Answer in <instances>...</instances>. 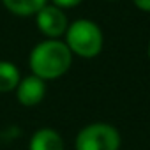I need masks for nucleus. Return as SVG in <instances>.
<instances>
[{
    "mask_svg": "<svg viewBox=\"0 0 150 150\" xmlns=\"http://www.w3.org/2000/svg\"><path fill=\"white\" fill-rule=\"evenodd\" d=\"M108 2H115V0H108Z\"/></svg>",
    "mask_w": 150,
    "mask_h": 150,
    "instance_id": "12",
    "label": "nucleus"
},
{
    "mask_svg": "<svg viewBox=\"0 0 150 150\" xmlns=\"http://www.w3.org/2000/svg\"><path fill=\"white\" fill-rule=\"evenodd\" d=\"M51 2H53V6H57L60 9H71V7L80 6L83 0H51Z\"/></svg>",
    "mask_w": 150,
    "mask_h": 150,
    "instance_id": "9",
    "label": "nucleus"
},
{
    "mask_svg": "<svg viewBox=\"0 0 150 150\" xmlns=\"http://www.w3.org/2000/svg\"><path fill=\"white\" fill-rule=\"evenodd\" d=\"M16 99L21 106L25 108H32L37 106L44 96H46V81L34 76V74H28V76L21 78L18 87H16Z\"/></svg>",
    "mask_w": 150,
    "mask_h": 150,
    "instance_id": "5",
    "label": "nucleus"
},
{
    "mask_svg": "<svg viewBox=\"0 0 150 150\" xmlns=\"http://www.w3.org/2000/svg\"><path fill=\"white\" fill-rule=\"evenodd\" d=\"M28 65L34 76L44 81L58 80L71 69L72 53L64 41L44 39L32 48L28 55Z\"/></svg>",
    "mask_w": 150,
    "mask_h": 150,
    "instance_id": "1",
    "label": "nucleus"
},
{
    "mask_svg": "<svg viewBox=\"0 0 150 150\" xmlns=\"http://www.w3.org/2000/svg\"><path fill=\"white\" fill-rule=\"evenodd\" d=\"M20 80H21L20 69L13 62L0 60V94H7V92L16 90Z\"/></svg>",
    "mask_w": 150,
    "mask_h": 150,
    "instance_id": "8",
    "label": "nucleus"
},
{
    "mask_svg": "<svg viewBox=\"0 0 150 150\" xmlns=\"http://www.w3.org/2000/svg\"><path fill=\"white\" fill-rule=\"evenodd\" d=\"M148 58H150V42H148Z\"/></svg>",
    "mask_w": 150,
    "mask_h": 150,
    "instance_id": "11",
    "label": "nucleus"
},
{
    "mask_svg": "<svg viewBox=\"0 0 150 150\" xmlns=\"http://www.w3.org/2000/svg\"><path fill=\"white\" fill-rule=\"evenodd\" d=\"M35 25L39 28V32L42 35H46L48 39H58L65 34V30L69 27V20H67L64 9H60L53 4H46L35 14Z\"/></svg>",
    "mask_w": 150,
    "mask_h": 150,
    "instance_id": "4",
    "label": "nucleus"
},
{
    "mask_svg": "<svg viewBox=\"0 0 150 150\" xmlns=\"http://www.w3.org/2000/svg\"><path fill=\"white\" fill-rule=\"evenodd\" d=\"M64 37V42L67 44L71 53L81 58H96L97 55H101L104 46V35L101 27L87 18H80L69 23Z\"/></svg>",
    "mask_w": 150,
    "mask_h": 150,
    "instance_id": "2",
    "label": "nucleus"
},
{
    "mask_svg": "<svg viewBox=\"0 0 150 150\" xmlns=\"http://www.w3.org/2000/svg\"><path fill=\"white\" fill-rule=\"evenodd\" d=\"M2 4L9 13L27 18V16H35L48 4V0H2Z\"/></svg>",
    "mask_w": 150,
    "mask_h": 150,
    "instance_id": "7",
    "label": "nucleus"
},
{
    "mask_svg": "<svg viewBox=\"0 0 150 150\" xmlns=\"http://www.w3.org/2000/svg\"><path fill=\"white\" fill-rule=\"evenodd\" d=\"M122 136L118 129L106 122L85 125L74 141L76 150H120Z\"/></svg>",
    "mask_w": 150,
    "mask_h": 150,
    "instance_id": "3",
    "label": "nucleus"
},
{
    "mask_svg": "<svg viewBox=\"0 0 150 150\" xmlns=\"http://www.w3.org/2000/svg\"><path fill=\"white\" fill-rule=\"evenodd\" d=\"M132 4H134L139 11L150 13V0H132Z\"/></svg>",
    "mask_w": 150,
    "mask_h": 150,
    "instance_id": "10",
    "label": "nucleus"
},
{
    "mask_svg": "<svg viewBox=\"0 0 150 150\" xmlns=\"http://www.w3.org/2000/svg\"><path fill=\"white\" fill-rule=\"evenodd\" d=\"M64 148L65 143L62 134L51 127L37 129L28 141V150H64Z\"/></svg>",
    "mask_w": 150,
    "mask_h": 150,
    "instance_id": "6",
    "label": "nucleus"
}]
</instances>
